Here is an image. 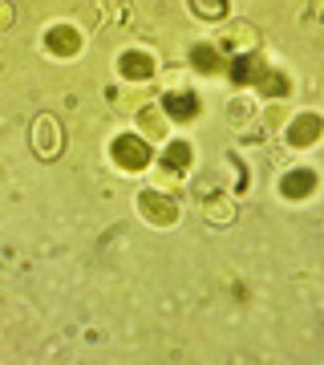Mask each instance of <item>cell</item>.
Returning a JSON list of instances; mask_svg holds the SVG:
<instances>
[{
  "mask_svg": "<svg viewBox=\"0 0 324 365\" xmlns=\"http://www.w3.org/2000/svg\"><path fill=\"white\" fill-rule=\"evenodd\" d=\"M320 4H324V0H320ZM320 16H324V9H320Z\"/></svg>",
  "mask_w": 324,
  "mask_h": 365,
  "instance_id": "cell-13",
  "label": "cell"
},
{
  "mask_svg": "<svg viewBox=\"0 0 324 365\" xmlns=\"http://www.w3.org/2000/svg\"><path fill=\"white\" fill-rule=\"evenodd\" d=\"M122 73L126 78H150V57L146 53H126L122 57Z\"/></svg>",
  "mask_w": 324,
  "mask_h": 365,
  "instance_id": "cell-4",
  "label": "cell"
},
{
  "mask_svg": "<svg viewBox=\"0 0 324 365\" xmlns=\"http://www.w3.org/2000/svg\"><path fill=\"white\" fill-rule=\"evenodd\" d=\"M316 126H320V122H316V118H300L296 122V130H292V143H312V138H316Z\"/></svg>",
  "mask_w": 324,
  "mask_h": 365,
  "instance_id": "cell-8",
  "label": "cell"
},
{
  "mask_svg": "<svg viewBox=\"0 0 324 365\" xmlns=\"http://www.w3.org/2000/svg\"><path fill=\"white\" fill-rule=\"evenodd\" d=\"M142 211L155 223H174V207H170L167 199H158L155 191H146V195H142Z\"/></svg>",
  "mask_w": 324,
  "mask_h": 365,
  "instance_id": "cell-2",
  "label": "cell"
},
{
  "mask_svg": "<svg viewBox=\"0 0 324 365\" xmlns=\"http://www.w3.org/2000/svg\"><path fill=\"white\" fill-rule=\"evenodd\" d=\"M41 155H53V118H41Z\"/></svg>",
  "mask_w": 324,
  "mask_h": 365,
  "instance_id": "cell-10",
  "label": "cell"
},
{
  "mask_svg": "<svg viewBox=\"0 0 324 365\" xmlns=\"http://www.w3.org/2000/svg\"><path fill=\"white\" fill-rule=\"evenodd\" d=\"M191 9L199 16H207V21H215V16L227 13V4H223V0H191Z\"/></svg>",
  "mask_w": 324,
  "mask_h": 365,
  "instance_id": "cell-7",
  "label": "cell"
},
{
  "mask_svg": "<svg viewBox=\"0 0 324 365\" xmlns=\"http://www.w3.org/2000/svg\"><path fill=\"white\" fill-rule=\"evenodd\" d=\"M187 158H191V146H187V143H179V146H170V150H167V163H170L174 170L187 167Z\"/></svg>",
  "mask_w": 324,
  "mask_h": 365,
  "instance_id": "cell-9",
  "label": "cell"
},
{
  "mask_svg": "<svg viewBox=\"0 0 324 365\" xmlns=\"http://www.w3.org/2000/svg\"><path fill=\"white\" fill-rule=\"evenodd\" d=\"M211 220H231V207H223V203H215V207H211Z\"/></svg>",
  "mask_w": 324,
  "mask_h": 365,
  "instance_id": "cell-12",
  "label": "cell"
},
{
  "mask_svg": "<svg viewBox=\"0 0 324 365\" xmlns=\"http://www.w3.org/2000/svg\"><path fill=\"white\" fill-rule=\"evenodd\" d=\"M316 187V179H312L308 170H296V175H288L284 179V191H288V199H300L304 191H312Z\"/></svg>",
  "mask_w": 324,
  "mask_h": 365,
  "instance_id": "cell-5",
  "label": "cell"
},
{
  "mask_svg": "<svg viewBox=\"0 0 324 365\" xmlns=\"http://www.w3.org/2000/svg\"><path fill=\"white\" fill-rule=\"evenodd\" d=\"M162 106H167L174 118H194V114H199V102H194L191 93H167Z\"/></svg>",
  "mask_w": 324,
  "mask_h": 365,
  "instance_id": "cell-3",
  "label": "cell"
},
{
  "mask_svg": "<svg viewBox=\"0 0 324 365\" xmlns=\"http://www.w3.org/2000/svg\"><path fill=\"white\" fill-rule=\"evenodd\" d=\"M49 45H53L57 53H73V49H78V37H73V29H53Z\"/></svg>",
  "mask_w": 324,
  "mask_h": 365,
  "instance_id": "cell-6",
  "label": "cell"
},
{
  "mask_svg": "<svg viewBox=\"0 0 324 365\" xmlns=\"http://www.w3.org/2000/svg\"><path fill=\"white\" fill-rule=\"evenodd\" d=\"M114 158H117V167L122 170H142L146 163H150V155H146V146L138 143V138H117Z\"/></svg>",
  "mask_w": 324,
  "mask_h": 365,
  "instance_id": "cell-1",
  "label": "cell"
},
{
  "mask_svg": "<svg viewBox=\"0 0 324 365\" xmlns=\"http://www.w3.org/2000/svg\"><path fill=\"white\" fill-rule=\"evenodd\" d=\"M194 61H199V69H207V73L211 69H219V57H215L211 49H194Z\"/></svg>",
  "mask_w": 324,
  "mask_h": 365,
  "instance_id": "cell-11",
  "label": "cell"
}]
</instances>
